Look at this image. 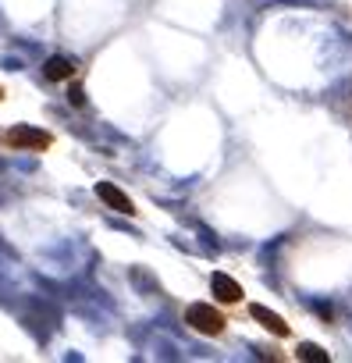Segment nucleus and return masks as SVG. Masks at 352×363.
Segmentation results:
<instances>
[{"label": "nucleus", "mask_w": 352, "mask_h": 363, "mask_svg": "<svg viewBox=\"0 0 352 363\" xmlns=\"http://www.w3.org/2000/svg\"><path fill=\"white\" fill-rule=\"evenodd\" d=\"M4 146H11V150H29V153H47V150L54 146V135L43 132V128H33V125H15V128H8Z\"/></svg>", "instance_id": "obj_1"}, {"label": "nucleus", "mask_w": 352, "mask_h": 363, "mask_svg": "<svg viewBox=\"0 0 352 363\" xmlns=\"http://www.w3.org/2000/svg\"><path fill=\"white\" fill-rule=\"evenodd\" d=\"M186 324L193 328V331H200V335H221L225 331V313L217 310V306H210V303H193L189 310H186Z\"/></svg>", "instance_id": "obj_2"}, {"label": "nucleus", "mask_w": 352, "mask_h": 363, "mask_svg": "<svg viewBox=\"0 0 352 363\" xmlns=\"http://www.w3.org/2000/svg\"><path fill=\"white\" fill-rule=\"evenodd\" d=\"M96 196L110 207V211H118V214H125V218H132L135 214V203L114 186V182H96Z\"/></svg>", "instance_id": "obj_3"}, {"label": "nucleus", "mask_w": 352, "mask_h": 363, "mask_svg": "<svg viewBox=\"0 0 352 363\" xmlns=\"http://www.w3.org/2000/svg\"><path fill=\"white\" fill-rule=\"evenodd\" d=\"M210 292L217 296V303H228V306H235V303H242V285L235 281V278H228L225 271H217L214 278H210Z\"/></svg>", "instance_id": "obj_4"}, {"label": "nucleus", "mask_w": 352, "mask_h": 363, "mask_svg": "<svg viewBox=\"0 0 352 363\" xmlns=\"http://www.w3.org/2000/svg\"><path fill=\"white\" fill-rule=\"evenodd\" d=\"M249 313H253V320H260L271 335H278V338H285V335H292V328L285 324V317H278L274 310H267V306H260V303H253L249 306Z\"/></svg>", "instance_id": "obj_5"}, {"label": "nucleus", "mask_w": 352, "mask_h": 363, "mask_svg": "<svg viewBox=\"0 0 352 363\" xmlns=\"http://www.w3.org/2000/svg\"><path fill=\"white\" fill-rule=\"evenodd\" d=\"M75 72H79V68H75L68 57H57V54L43 65V75H47L50 82H68V79H75Z\"/></svg>", "instance_id": "obj_6"}, {"label": "nucleus", "mask_w": 352, "mask_h": 363, "mask_svg": "<svg viewBox=\"0 0 352 363\" xmlns=\"http://www.w3.org/2000/svg\"><path fill=\"white\" fill-rule=\"evenodd\" d=\"M295 356H299V359H310V363H327V359H331V356H327L320 345H313V342H302V345L295 349Z\"/></svg>", "instance_id": "obj_7"}, {"label": "nucleus", "mask_w": 352, "mask_h": 363, "mask_svg": "<svg viewBox=\"0 0 352 363\" xmlns=\"http://www.w3.org/2000/svg\"><path fill=\"white\" fill-rule=\"evenodd\" d=\"M68 100H72V107H82V104H86V93H82L79 86H72V93H68Z\"/></svg>", "instance_id": "obj_8"}, {"label": "nucleus", "mask_w": 352, "mask_h": 363, "mask_svg": "<svg viewBox=\"0 0 352 363\" xmlns=\"http://www.w3.org/2000/svg\"><path fill=\"white\" fill-rule=\"evenodd\" d=\"M0 100H4V86H0Z\"/></svg>", "instance_id": "obj_9"}]
</instances>
